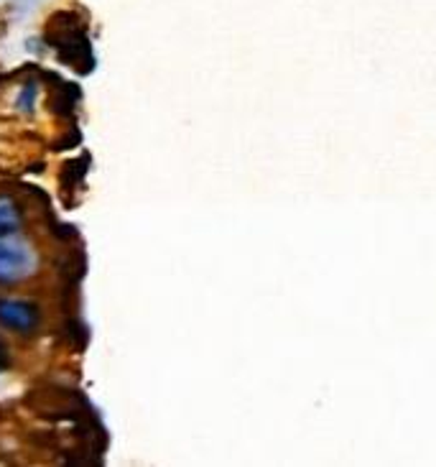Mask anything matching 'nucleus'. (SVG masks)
Returning <instances> with one entry per match:
<instances>
[{
  "label": "nucleus",
  "instance_id": "obj_2",
  "mask_svg": "<svg viewBox=\"0 0 436 467\" xmlns=\"http://www.w3.org/2000/svg\"><path fill=\"white\" fill-rule=\"evenodd\" d=\"M36 271V255L26 245L13 243L11 238H0V284L24 281Z\"/></svg>",
  "mask_w": 436,
  "mask_h": 467
},
{
  "label": "nucleus",
  "instance_id": "obj_1",
  "mask_svg": "<svg viewBox=\"0 0 436 467\" xmlns=\"http://www.w3.org/2000/svg\"><path fill=\"white\" fill-rule=\"evenodd\" d=\"M57 21H59V26L49 24V31H47L51 47L57 49L59 59L64 64H69L72 69H77V72L79 69L89 72L95 67V57H92L89 41L85 36V28H79V21H77L75 16H72V24H67L69 21V13L57 16Z\"/></svg>",
  "mask_w": 436,
  "mask_h": 467
},
{
  "label": "nucleus",
  "instance_id": "obj_6",
  "mask_svg": "<svg viewBox=\"0 0 436 467\" xmlns=\"http://www.w3.org/2000/svg\"><path fill=\"white\" fill-rule=\"evenodd\" d=\"M8 366V348H5V342L0 340V368Z\"/></svg>",
  "mask_w": 436,
  "mask_h": 467
},
{
  "label": "nucleus",
  "instance_id": "obj_5",
  "mask_svg": "<svg viewBox=\"0 0 436 467\" xmlns=\"http://www.w3.org/2000/svg\"><path fill=\"white\" fill-rule=\"evenodd\" d=\"M36 92H38L36 85H31V82L24 85L21 92H18V100H16V105H18L21 110H26V113H31V110L36 108Z\"/></svg>",
  "mask_w": 436,
  "mask_h": 467
},
{
  "label": "nucleus",
  "instance_id": "obj_4",
  "mask_svg": "<svg viewBox=\"0 0 436 467\" xmlns=\"http://www.w3.org/2000/svg\"><path fill=\"white\" fill-rule=\"evenodd\" d=\"M21 230V213L11 200H0V238H13Z\"/></svg>",
  "mask_w": 436,
  "mask_h": 467
},
{
  "label": "nucleus",
  "instance_id": "obj_3",
  "mask_svg": "<svg viewBox=\"0 0 436 467\" xmlns=\"http://www.w3.org/2000/svg\"><path fill=\"white\" fill-rule=\"evenodd\" d=\"M41 315H38L36 304L26 302V299H0V325L21 332V335H31L36 332Z\"/></svg>",
  "mask_w": 436,
  "mask_h": 467
}]
</instances>
